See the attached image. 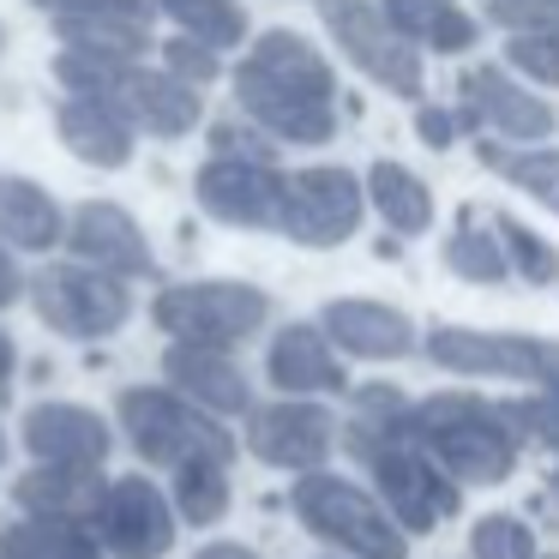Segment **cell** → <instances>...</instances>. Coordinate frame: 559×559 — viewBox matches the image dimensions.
<instances>
[{
    "mask_svg": "<svg viewBox=\"0 0 559 559\" xmlns=\"http://www.w3.org/2000/svg\"><path fill=\"white\" fill-rule=\"evenodd\" d=\"M235 103L283 145H325L337 133V73L301 31H265L235 67Z\"/></svg>",
    "mask_w": 559,
    "mask_h": 559,
    "instance_id": "1",
    "label": "cell"
},
{
    "mask_svg": "<svg viewBox=\"0 0 559 559\" xmlns=\"http://www.w3.org/2000/svg\"><path fill=\"white\" fill-rule=\"evenodd\" d=\"M415 445L469 487H493L518 469V427H511L506 403H487L475 391H439V397L415 403Z\"/></svg>",
    "mask_w": 559,
    "mask_h": 559,
    "instance_id": "2",
    "label": "cell"
},
{
    "mask_svg": "<svg viewBox=\"0 0 559 559\" xmlns=\"http://www.w3.org/2000/svg\"><path fill=\"white\" fill-rule=\"evenodd\" d=\"M289 506L343 559H409V530L385 511V499L361 493L355 481H343L331 469H301Z\"/></svg>",
    "mask_w": 559,
    "mask_h": 559,
    "instance_id": "3",
    "label": "cell"
},
{
    "mask_svg": "<svg viewBox=\"0 0 559 559\" xmlns=\"http://www.w3.org/2000/svg\"><path fill=\"white\" fill-rule=\"evenodd\" d=\"M121 427L145 463L181 469V463H229L235 439L211 409H199L181 391H121Z\"/></svg>",
    "mask_w": 559,
    "mask_h": 559,
    "instance_id": "4",
    "label": "cell"
},
{
    "mask_svg": "<svg viewBox=\"0 0 559 559\" xmlns=\"http://www.w3.org/2000/svg\"><path fill=\"white\" fill-rule=\"evenodd\" d=\"M427 361L457 379H511V385L559 391V343L530 331H475V325H433L421 337Z\"/></svg>",
    "mask_w": 559,
    "mask_h": 559,
    "instance_id": "5",
    "label": "cell"
},
{
    "mask_svg": "<svg viewBox=\"0 0 559 559\" xmlns=\"http://www.w3.org/2000/svg\"><path fill=\"white\" fill-rule=\"evenodd\" d=\"M355 463L373 475L385 511H391V518H397L409 535H427L433 523L457 518L463 481H451V475L439 469V463L427 457L421 445H415V427H409V433L379 439V445H367V451H355Z\"/></svg>",
    "mask_w": 559,
    "mask_h": 559,
    "instance_id": "6",
    "label": "cell"
},
{
    "mask_svg": "<svg viewBox=\"0 0 559 559\" xmlns=\"http://www.w3.org/2000/svg\"><path fill=\"white\" fill-rule=\"evenodd\" d=\"M151 319H157L175 343H217V349H235V343L253 337L271 319V301L253 283H175V289L157 295Z\"/></svg>",
    "mask_w": 559,
    "mask_h": 559,
    "instance_id": "7",
    "label": "cell"
},
{
    "mask_svg": "<svg viewBox=\"0 0 559 559\" xmlns=\"http://www.w3.org/2000/svg\"><path fill=\"white\" fill-rule=\"evenodd\" d=\"M319 13H325L337 49L349 55L367 79H379V85L397 91V97H421V49L379 13L373 0H319Z\"/></svg>",
    "mask_w": 559,
    "mask_h": 559,
    "instance_id": "8",
    "label": "cell"
},
{
    "mask_svg": "<svg viewBox=\"0 0 559 559\" xmlns=\"http://www.w3.org/2000/svg\"><path fill=\"white\" fill-rule=\"evenodd\" d=\"M283 187H289V175L271 157L217 151V157L199 169L193 193H199V211L229 223V229H277L283 223Z\"/></svg>",
    "mask_w": 559,
    "mask_h": 559,
    "instance_id": "9",
    "label": "cell"
},
{
    "mask_svg": "<svg viewBox=\"0 0 559 559\" xmlns=\"http://www.w3.org/2000/svg\"><path fill=\"white\" fill-rule=\"evenodd\" d=\"M31 301H37L43 325L61 331V337H109L127 325L133 301H127L121 277L97 265H55L31 283Z\"/></svg>",
    "mask_w": 559,
    "mask_h": 559,
    "instance_id": "10",
    "label": "cell"
},
{
    "mask_svg": "<svg viewBox=\"0 0 559 559\" xmlns=\"http://www.w3.org/2000/svg\"><path fill=\"white\" fill-rule=\"evenodd\" d=\"M361 205L367 187L349 169H295L283 187V223L277 229L301 247H343L361 229Z\"/></svg>",
    "mask_w": 559,
    "mask_h": 559,
    "instance_id": "11",
    "label": "cell"
},
{
    "mask_svg": "<svg viewBox=\"0 0 559 559\" xmlns=\"http://www.w3.org/2000/svg\"><path fill=\"white\" fill-rule=\"evenodd\" d=\"M457 115H463V127H481V133L506 139V145H542L559 127L554 103H542L530 85L506 79V67H463Z\"/></svg>",
    "mask_w": 559,
    "mask_h": 559,
    "instance_id": "12",
    "label": "cell"
},
{
    "mask_svg": "<svg viewBox=\"0 0 559 559\" xmlns=\"http://www.w3.org/2000/svg\"><path fill=\"white\" fill-rule=\"evenodd\" d=\"M91 535H97L115 559H163L175 542V511L151 481L121 475V481L103 487L97 511H91Z\"/></svg>",
    "mask_w": 559,
    "mask_h": 559,
    "instance_id": "13",
    "label": "cell"
},
{
    "mask_svg": "<svg viewBox=\"0 0 559 559\" xmlns=\"http://www.w3.org/2000/svg\"><path fill=\"white\" fill-rule=\"evenodd\" d=\"M337 445V421L331 409L307 397H283V403H265V409H247V451L271 469H319Z\"/></svg>",
    "mask_w": 559,
    "mask_h": 559,
    "instance_id": "14",
    "label": "cell"
},
{
    "mask_svg": "<svg viewBox=\"0 0 559 559\" xmlns=\"http://www.w3.org/2000/svg\"><path fill=\"white\" fill-rule=\"evenodd\" d=\"M265 373L283 397H331V391L349 385L343 349L325 337V325H283L277 337H271Z\"/></svg>",
    "mask_w": 559,
    "mask_h": 559,
    "instance_id": "15",
    "label": "cell"
},
{
    "mask_svg": "<svg viewBox=\"0 0 559 559\" xmlns=\"http://www.w3.org/2000/svg\"><path fill=\"white\" fill-rule=\"evenodd\" d=\"M25 451L37 463H73V469H103L109 457V421L79 403H37L25 415Z\"/></svg>",
    "mask_w": 559,
    "mask_h": 559,
    "instance_id": "16",
    "label": "cell"
},
{
    "mask_svg": "<svg viewBox=\"0 0 559 559\" xmlns=\"http://www.w3.org/2000/svg\"><path fill=\"white\" fill-rule=\"evenodd\" d=\"M163 373H169V385L181 391V397H193L199 409H211V415H247L253 409V385H247V373L229 361V349H217V343H175V349L163 355Z\"/></svg>",
    "mask_w": 559,
    "mask_h": 559,
    "instance_id": "17",
    "label": "cell"
},
{
    "mask_svg": "<svg viewBox=\"0 0 559 559\" xmlns=\"http://www.w3.org/2000/svg\"><path fill=\"white\" fill-rule=\"evenodd\" d=\"M67 247L79 253V265H97L109 277H145L151 271V247L139 235V223L121 205H79L67 223Z\"/></svg>",
    "mask_w": 559,
    "mask_h": 559,
    "instance_id": "18",
    "label": "cell"
},
{
    "mask_svg": "<svg viewBox=\"0 0 559 559\" xmlns=\"http://www.w3.org/2000/svg\"><path fill=\"white\" fill-rule=\"evenodd\" d=\"M319 325H325V337L343 355H361V361H403L421 343L409 319L385 301H331Z\"/></svg>",
    "mask_w": 559,
    "mask_h": 559,
    "instance_id": "19",
    "label": "cell"
},
{
    "mask_svg": "<svg viewBox=\"0 0 559 559\" xmlns=\"http://www.w3.org/2000/svg\"><path fill=\"white\" fill-rule=\"evenodd\" d=\"M55 127H61V145L73 151L79 163H97V169H127V163H133V121H127L109 97L73 91V97L61 103V115H55Z\"/></svg>",
    "mask_w": 559,
    "mask_h": 559,
    "instance_id": "20",
    "label": "cell"
},
{
    "mask_svg": "<svg viewBox=\"0 0 559 559\" xmlns=\"http://www.w3.org/2000/svg\"><path fill=\"white\" fill-rule=\"evenodd\" d=\"M103 475L97 469H73V463H37V469L19 481V506L31 518H73V523H91L103 499Z\"/></svg>",
    "mask_w": 559,
    "mask_h": 559,
    "instance_id": "21",
    "label": "cell"
},
{
    "mask_svg": "<svg viewBox=\"0 0 559 559\" xmlns=\"http://www.w3.org/2000/svg\"><path fill=\"white\" fill-rule=\"evenodd\" d=\"M379 13H385L415 49H433V55H469L475 31H481L457 0H379Z\"/></svg>",
    "mask_w": 559,
    "mask_h": 559,
    "instance_id": "22",
    "label": "cell"
},
{
    "mask_svg": "<svg viewBox=\"0 0 559 559\" xmlns=\"http://www.w3.org/2000/svg\"><path fill=\"white\" fill-rule=\"evenodd\" d=\"M0 241L25 247V253H49L55 241H67L61 229V205L43 193L37 181H19V175H0Z\"/></svg>",
    "mask_w": 559,
    "mask_h": 559,
    "instance_id": "23",
    "label": "cell"
},
{
    "mask_svg": "<svg viewBox=\"0 0 559 559\" xmlns=\"http://www.w3.org/2000/svg\"><path fill=\"white\" fill-rule=\"evenodd\" d=\"M0 559H103V542L73 518H25L0 530Z\"/></svg>",
    "mask_w": 559,
    "mask_h": 559,
    "instance_id": "24",
    "label": "cell"
},
{
    "mask_svg": "<svg viewBox=\"0 0 559 559\" xmlns=\"http://www.w3.org/2000/svg\"><path fill=\"white\" fill-rule=\"evenodd\" d=\"M367 205L385 217L391 235L433 229V193H427V181L409 175L403 163H373V169H367Z\"/></svg>",
    "mask_w": 559,
    "mask_h": 559,
    "instance_id": "25",
    "label": "cell"
},
{
    "mask_svg": "<svg viewBox=\"0 0 559 559\" xmlns=\"http://www.w3.org/2000/svg\"><path fill=\"white\" fill-rule=\"evenodd\" d=\"M475 157H481V169H493L499 181L530 193L535 205L559 211V151L554 145H499V139H481Z\"/></svg>",
    "mask_w": 559,
    "mask_h": 559,
    "instance_id": "26",
    "label": "cell"
},
{
    "mask_svg": "<svg viewBox=\"0 0 559 559\" xmlns=\"http://www.w3.org/2000/svg\"><path fill=\"white\" fill-rule=\"evenodd\" d=\"M439 259H445V271H457L463 283H506L511 277L506 241H499V229L487 235L481 223H475V211H463V217H457V229L445 235Z\"/></svg>",
    "mask_w": 559,
    "mask_h": 559,
    "instance_id": "27",
    "label": "cell"
},
{
    "mask_svg": "<svg viewBox=\"0 0 559 559\" xmlns=\"http://www.w3.org/2000/svg\"><path fill=\"white\" fill-rule=\"evenodd\" d=\"M181 25V37H199L211 49H235L247 43V7L241 0H151Z\"/></svg>",
    "mask_w": 559,
    "mask_h": 559,
    "instance_id": "28",
    "label": "cell"
},
{
    "mask_svg": "<svg viewBox=\"0 0 559 559\" xmlns=\"http://www.w3.org/2000/svg\"><path fill=\"white\" fill-rule=\"evenodd\" d=\"M175 511L193 523H217L229 511V463H181L175 469Z\"/></svg>",
    "mask_w": 559,
    "mask_h": 559,
    "instance_id": "29",
    "label": "cell"
},
{
    "mask_svg": "<svg viewBox=\"0 0 559 559\" xmlns=\"http://www.w3.org/2000/svg\"><path fill=\"white\" fill-rule=\"evenodd\" d=\"M499 241H506V259H511V271H518L523 283H535V289L559 283V253H554V247H547L542 235L530 229V223L499 217Z\"/></svg>",
    "mask_w": 559,
    "mask_h": 559,
    "instance_id": "30",
    "label": "cell"
},
{
    "mask_svg": "<svg viewBox=\"0 0 559 559\" xmlns=\"http://www.w3.org/2000/svg\"><path fill=\"white\" fill-rule=\"evenodd\" d=\"M469 559H535V530L523 518L487 511L469 530Z\"/></svg>",
    "mask_w": 559,
    "mask_h": 559,
    "instance_id": "31",
    "label": "cell"
},
{
    "mask_svg": "<svg viewBox=\"0 0 559 559\" xmlns=\"http://www.w3.org/2000/svg\"><path fill=\"white\" fill-rule=\"evenodd\" d=\"M506 415H511V427H518L523 445L559 451V391H530V397H511Z\"/></svg>",
    "mask_w": 559,
    "mask_h": 559,
    "instance_id": "32",
    "label": "cell"
},
{
    "mask_svg": "<svg viewBox=\"0 0 559 559\" xmlns=\"http://www.w3.org/2000/svg\"><path fill=\"white\" fill-rule=\"evenodd\" d=\"M506 61L518 67L530 85L559 91V37H535V31H506Z\"/></svg>",
    "mask_w": 559,
    "mask_h": 559,
    "instance_id": "33",
    "label": "cell"
},
{
    "mask_svg": "<svg viewBox=\"0 0 559 559\" xmlns=\"http://www.w3.org/2000/svg\"><path fill=\"white\" fill-rule=\"evenodd\" d=\"M487 25L559 37V0H487Z\"/></svg>",
    "mask_w": 559,
    "mask_h": 559,
    "instance_id": "34",
    "label": "cell"
},
{
    "mask_svg": "<svg viewBox=\"0 0 559 559\" xmlns=\"http://www.w3.org/2000/svg\"><path fill=\"white\" fill-rule=\"evenodd\" d=\"M163 67L175 79H187V85H211L217 79V49L199 37H175V43H163Z\"/></svg>",
    "mask_w": 559,
    "mask_h": 559,
    "instance_id": "35",
    "label": "cell"
},
{
    "mask_svg": "<svg viewBox=\"0 0 559 559\" xmlns=\"http://www.w3.org/2000/svg\"><path fill=\"white\" fill-rule=\"evenodd\" d=\"M55 19H97V13H127V19H151V0H37Z\"/></svg>",
    "mask_w": 559,
    "mask_h": 559,
    "instance_id": "36",
    "label": "cell"
},
{
    "mask_svg": "<svg viewBox=\"0 0 559 559\" xmlns=\"http://www.w3.org/2000/svg\"><path fill=\"white\" fill-rule=\"evenodd\" d=\"M415 133H421V145L451 151V145H457V133H463V115L457 109H439V103H421V109H415Z\"/></svg>",
    "mask_w": 559,
    "mask_h": 559,
    "instance_id": "37",
    "label": "cell"
},
{
    "mask_svg": "<svg viewBox=\"0 0 559 559\" xmlns=\"http://www.w3.org/2000/svg\"><path fill=\"white\" fill-rule=\"evenodd\" d=\"M19 301V265H13V253L0 247V307H13Z\"/></svg>",
    "mask_w": 559,
    "mask_h": 559,
    "instance_id": "38",
    "label": "cell"
},
{
    "mask_svg": "<svg viewBox=\"0 0 559 559\" xmlns=\"http://www.w3.org/2000/svg\"><path fill=\"white\" fill-rule=\"evenodd\" d=\"M193 559H259L253 547H241V542H211V547H199Z\"/></svg>",
    "mask_w": 559,
    "mask_h": 559,
    "instance_id": "39",
    "label": "cell"
},
{
    "mask_svg": "<svg viewBox=\"0 0 559 559\" xmlns=\"http://www.w3.org/2000/svg\"><path fill=\"white\" fill-rule=\"evenodd\" d=\"M13 361H19V355H13V337H7V331H0V385H7V379H13Z\"/></svg>",
    "mask_w": 559,
    "mask_h": 559,
    "instance_id": "40",
    "label": "cell"
},
{
    "mask_svg": "<svg viewBox=\"0 0 559 559\" xmlns=\"http://www.w3.org/2000/svg\"><path fill=\"white\" fill-rule=\"evenodd\" d=\"M547 499H554V506H559V469H554V487H547Z\"/></svg>",
    "mask_w": 559,
    "mask_h": 559,
    "instance_id": "41",
    "label": "cell"
},
{
    "mask_svg": "<svg viewBox=\"0 0 559 559\" xmlns=\"http://www.w3.org/2000/svg\"><path fill=\"white\" fill-rule=\"evenodd\" d=\"M0 49H7V31H0Z\"/></svg>",
    "mask_w": 559,
    "mask_h": 559,
    "instance_id": "42",
    "label": "cell"
},
{
    "mask_svg": "<svg viewBox=\"0 0 559 559\" xmlns=\"http://www.w3.org/2000/svg\"><path fill=\"white\" fill-rule=\"evenodd\" d=\"M0 451H7V445H0Z\"/></svg>",
    "mask_w": 559,
    "mask_h": 559,
    "instance_id": "43",
    "label": "cell"
}]
</instances>
